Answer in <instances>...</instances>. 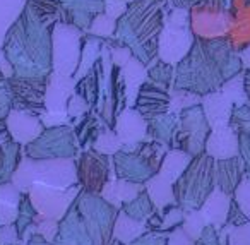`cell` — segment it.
<instances>
[{
	"instance_id": "7402d4cb",
	"label": "cell",
	"mask_w": 250,
	"mask_h": 245,
	"mask_svg": "<svg viewBox=\"0 0 250 245\" xmlns=\"http://www.w3.org/2000/svg\"><path fill=\"white\" fill-rule=\"evenodd\" d=\"M167 245H195V240L185 233L184 228L178 226V228H175L173 231H170Z\"/></svg>"
},
{
	"instance_id": "ac0fdd59",
	"label": "cell",
	"mask_w": 250,
	"mask_h": 245,
	"mask_svg": "<svg viewBox=\"0 0 250 245\" xmlns=\"http://www.w3.org/2000/svg\"><path fill=\"white\" fill-rule=\"evenodd\" d=\"M229 245H250V221L229 230Z\"/></svg>"
},
{
	"instance_id": "7c38bea8",
	"label": "cell",
	"mask_w": 250,
	"mask_h": 245,
	"mask_svg": "<svg viewBox=\"0 0 250 245\" xmlns=\"http://www.w3.org/2000/svg\"><path fill=\"white\" fill-rule=\"evenodd\" d=\"M120 211H124L125 214H129L134 220L144 221L156 211V206H154L153 199H151V196L147 194V190H141L132 200L125 202L124 206L120 207Z\"/></svg>"
},
{
	"instance_id": "e0dca14e",
	"label": "cell",
	"mask_w": 250,
	"mask_h": 245,
	"mask_svg": "<svg viewBox=\"0 0 250 245\" xmlns=\"http://www.w3.org/2000/svg\"><path fill=\"white\" fill-rule=\"evenodd\" d=\"M235 202L247 218H250V178L240 182L235 190Z\"/></svg>"
},
{
	"instance_id": "5b68a950",
	"label": "cell",
	"mask_w": 250,
	"mask_h": 245,
	"mask_svg": "<svg viewBox=\"0 0 250 245\" xmlns=\"http://www.w3.org/2000/svg\"><path fill=\"white\" fill-rule=\"evenodd\" d=\"M206 151L211 158L228 159L238 155V135L231 127H216L206 141Z\"/></svg>"
},
{
	"instance_id": "9c48e42d",
	"label": "cell",
	"mask_w": 250,
	"mask_h": 245,
	"mask_svg": "<svg viewBox=\"0 0 250 245\" xmlns=\"http://www.w3.org/2000/svg\"><path fill=\"white\" fill-rule=\"evenodd\" d=\"M168 105H170V98L165 91L158 89L153 86H144L137 100V110L144 115V117H156L167 111Z\"/></svg>"
},
{
	"instance_id": "9a60e30c",
	"label": "cell",
	"mask_w": 250,
	"mask_h": 245,
	"mask_svg": "<svg viewBox=\"0 0 250 245\" xmlns=\"http://www.w3.org/2000/svg\"><path fill=\"white\" fill-rule=\"evenodd\" d=\"M223 94L228 98L231 103L238 105H245L247 101V94H245V88H243V76H235L231 79H228L223 84Z\"/></svg>"
},
{
	"instance_id": "7a4b0ae2",
	"label": "cell",
	"mask_w": 250,
	"mask_h": 245,
	"mask_svg": "<svg viewBox=\"0 0 250 245\" xmlns=\"http://www.w3.org/2000/svg\"><path fill=\"white\" fill-rule=\"evenodd\" d=\"M214 161L209 155H201L188 163L185 172L173 182L175 202L182 209L197 211L206 202L212 189Z\"/></svg>"
},
{
	"instance_id": "484cf974",
	"label": "cell",
	"mask_w": 250,
	"mask_h": 245,
	"mask_svg": "<svg viewBox=\"0 0 250 245\" xmlns=\"http://www.w3.org/2000/svg\"><path fill=\"white\" fill-rule=\"evenodd\" d=\"M110 245H125L122 240H118V238H113V240L110 242Z\"/></svg>"
},
{
	"instance_id": "2e32d148",
	"label": "cell",
	"mask_w": 250,
	"mask_h": 245,
	"mask_svg": "<svg viewBox=\"0 0 250 245\" xmlns=\"http://www.w3.org/2000/svg\"><path fill=\"white\" fill-rule=\"evenodd\" d=\"M208 224L209 223L206 221L204 214H202L201 211H190L188 214H185V220H184L182 228H184L185 233H187L188 237H192L194 240H197Z\"/></svg>"
},
{
	"instance_id": "8fae6325",
	"label": "cell",
	"mask_w": 250,
	"mask_h": 245,
	"mask_svg": "<svg viewBox=\"0 0 250 245\" xmlns=\"http://www.w3.org/2000/svg\"><path fill=\"white\" fill-rule=\"evenodd\" d=\"M141 192V187L136 185V183H127V182H115L106 185L101 194H103V199H106L110 204L117 206L120 209L125 202L132 200L137 194Z\"/></svg>"
},
{
	"instance_id": "4fadbf2b",
	"label": "cell",
	"mask_w": 250,
	"mask_h": 245,
	"mask_svg": "<svg viewBox=\"0 0 250 245\" xmlns=\"http://www.w3.org/2000/svg\"><path fill=\"white\" fill-rule=\"evenodd\" d=\"M38 214L40 213L36 211V207L33 206V200H31V197H29V194L21 196V199H19V214H18V220H16V223H14L19 231L21 240H24V237L29 233V230H31L33 224H35Z\"/></svg>"
},
{
	"instance_id": "44dd1931",
	"label": "cell",
	"mask_w": 250,
	"mask_h": 245,
	"mask_svg": "<svg viewBox=\"0 0 250 245\" xmlns=\"http://www.w3.org/2000/svg\"><path fill=\"white\" fill-rule=\"evenodd\" d=\"M21 237L16 224H5L0 226V245H18Z\"/></svg>"
},
{
	"instance_id": "ffe728a7",
	"label": "cell",
	"mask_w": 250,
	"mask_h": 245,
	"mask_svg": "<svg viewBox=\"0 0 250 245\" xmlns=\"http://www.w3.org/2000/svg\"><path fill=\"white\" fill-rule=\"evenodd\" d=\"M168 235L170 233H154V231H146V233L141 235L139 238H136L134 242H130L129 245H167L168 244Z\"/></svg>"
},
{
	"instance_id": "4316f807",
	"label": "cell",
	"mask_w": 250,
	"mask_h": 245,
	"mask_svg": "<svg viewBox=\"0 0 250 245\" xmlns=\"http://www.w3.org/2000/svg\"><path fill=\"white\" fill-rule=\"evenodd\" d=\"M5 132V124L4 122H0V134H4Z\"/></svg>"
},
{
	"instance_id": "5bb4252c",
	"label": "cell",
	"mask_w": 250,
	"mask_h": 245,
	"mask_svg": "<svg viewBox=\"0 0 250 245\" xmlns=\"http://www.w3.org/2000/svg\"><path fill=\"white\" fill-rule=\"evenodd\" d=\"M137 115L134 111H127L118 122V134L124 141H137L144 134V124L136 120Z\"/></svg>"
},
{
	"instance_id": "cb8c5ba5",
	"label": "cell",
	"mask_w": 250,
	"mask_h": 245,
	"mask_svg": "<svg viewBox=\"0 0 250 245\" xmlns=\"http://www.w3.org/2000/svg\"><path fill=\"white\" fill-rule=\"evenodd\" d=\"M243 88H245L247 101L250 103V69H247L245 74H243Z\"/></svg>"
},
{
	"instance_id": "d6986e66",
	"label": "cell",
	"mask_w": 250,
	"mask_h": 245,
	"mask_svg": "<svg viewBox=\"0 0 250 245\" xmlns=\"http://www.w3.org/2000/svg\"><path fill=\"white\" fill-rule=\"evenodd\" d=\"M19 214V204H11L0 200V226L14 224Z\"/></svg>"
},
{
	"instance_id": "277c9868",
	"label": "cell",
	"mask_w": 250,
	"mask_h": 245,
	"mask_svg": "<svg viewBox=\"0 0 250 245\" xmlns=\"http://www.w3.org/2000/svg\"><path fill=\"white\" fill-rule=\"evenodd\" d=\"M74 194L76 192H60V190H55L50 185H33L29 197L33 200V206L36 207V211L42 216L60 221L65 216L72 200L76 199Z\"/></svg>"
},
{
	"instance_id": "52a82bcc",
	"label": "cell",
	"mask_w": 250,
	"mask_h": 245,
	"mask_svg": "<svg viewBox=\"0 0 250 245\" xmlns=\"http://www.w3.org/2000/svg\"><path fill=\"white\" fill-rule=\"evenodd\" d=\"M204 113L211 127H226L233 113L231 101L223 93L209 94L204 100Z\"/></svg>"
},
{
	"instance_id": "3957f363",
	"label": "cell",
	"mask_w": 250,
	"mask_h": 245,
	"mask_svg": "<svg viewBox=\"0 0 250 245\" xmlns=\"http://www.w3.org/2000/svg\"><path fill=\"white\" fill-rule=\"evenodd\" d=\"M108 178H110V166L106 156L94 151H86L81 155L77 180L83 185L84 192L100 194L106 187Z\"/></svg>"
},
{
	"instance_id": "603a6c76",
	"label": "cell",
	"mask_w": 250,
	"mask_h": 245,
	"mask_svg": "<svg viewBox=\"0 0 250 245\" xmlns=\"http://www.w3.org/2000/svg\"><path fill=\"white\" fill-rule=\"evenodd\" d=\"M26 245H55L53 242H48L46 238H43L40 233H29L28 237L24 238Z\"/></svg>"
},
{
	"instance_id": "30bf717a",
	"label": "cell",
	"mask_w": 250,
	"mask_h": 245,
	"mask_svg": "<svg viewBox=\"0 0 250 245\" xmlns=\"http://www.w3.org/2000/svg\"><path fill=\"white\" fill-rule=\"evenodd\" d=\"M146 223L139 220H134L129 214H125L124 211H120L115 220L113 226V238H118L124 244H130L136 238H139L141 235L146 233Z\"/></svg>"
},
{
	"instance_id": "6da1fadb",
	"label": "cell",
	"mask_w": 250,
	"mask_h": 245,
	"mask_svg": "<svg viewBox=\"0 0 250 245\" xmlns=\"http://www.w3.org/2000/svg\"><path fill=\"white\" fill-rule=\"evenodd\" d=\"M117 206L98 194L83 192L72 200L59 223L55 245H110L117 220Z\"/></svg>"
},
{
	"instance_id": "d4e9b609",
	"label": "cell",
	"mask_w": 250,
	"mask_h": 245,
	"mask_svg": "<svg viewBox=\"0 0 250 245\" xmlns=\"http://www.w3.org/2000/svg\"><path fill=\"white\" fill-rule=\"evenodd\" d=\"M242 62H243V66H245L247 69H250V45L247 46L245 50H243V53H242Z\"/></svg>"
},
{
	"instance_id": "8992f818",
	"label": "cell",
	"mask_w": 250,
	"mask_h": 245,
	"mask_svg": "<svg viewBox=\"0 0 250 245\" xmlns=\"http://www.w3.org/2000/svg\"><path fill=\"white\" fill-rule=\"evenodd\" d=\"M229 207H231L229 194L223 192V190H219V189H214L211 192V196L206 199V202L202 204L201 213L204 214L206 221H208L209 224L219 228L228 220Z\"/></svg>"
},
{
	"instance_id": "ba28073f",
	"label": "cell",
	"mask_w": 250,
	"mask_h": 245,
	"mask_svg": "<svg viewBox=\"0 0 250 245\" xmlns=\"http://www.w3.org/2000/svg\"><path fill=\"white\" fill-rule=\"evenodd\" d=\"M240 177H242V163L236 156L228 159H218L216 163V180H218V189L226 194H231L240 185Z\"/></svg>"
}]
</instances>
